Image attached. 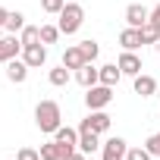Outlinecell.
Instances as JSON below:
<instances>
[{"instance_id":"7c38bea8","label":"cell","mask_w":160,"mask_h":160,"mask_svg":"<svg viewBox=\"0 0 160 160\" xmlns=\"http://www.w3.org/2000/svg\"><path fill=\"white\" fill-rule=\"evenodd\" d=\"M148 19H151V10H144L141 3H129V7H126V22H129L132 28H141Z\"/></svg>"},{"instance_id":"6da1fadb","label":"cell","mask_w":160,"mask_h":160,"mask_svg":"<svg viewBox=\"0 0 160 160\" xmlns=\"http://www.w3.org/2000/svg\"><path fill=\"white\" fill-rule=\"evenodd\" d=\"M35 126L47 135H53L60 126H63V113H60V104L57 101H41L35 107Z\"/></svg>"},{"instance_id":"3957f363","label":"cell","mask_w":160,"mask_h":160,"mask_svg":"<svg viewBox=\"0 0 160 160\" xmlns=\"http://www.w3.org/2000/svg\"><path fill=\"white\" fill-rule=\"evenodd\" d=\"M110 101H113V88L110 85H91V88H85V104H88V110H104V107H110Z\"/></svg>"},{"instance_id":"9a60e30c","label":"cell","mask_w":160,"mask_h":160,"mask_svg":"<svg viewBox=\"0 0 160 160\" xmlns=\"http://www.w3.org/2000/svg\"><path fill=\"white\" fill-rule=\"evenodd\" d=\"M132 88H135V94H141V98H151L154 91H157V82L151 75H144V72H138L135 78H132Z\"/></svg>"},{"instance_id":"8fae6325","label":"cell","mask_w":160,"mask_h":160,"mask_svg":"<svg viewBox=\"0 0 160 160\" xmlns=\"http://www.w3.org/2000/svg\"><path fill=\"white\" fill-rule=\"evenodd\" d=\"M28 69H32V66H28L25 60H10V63H7V78H10L13 85H22L25 78H28Z\"/></svg>"},{"instance_id":"1f68e13d","label":"cell","mask_w":160,"mask_h":160,"mask_svg":"<svg viewBox=\"0 0 160 160\" xmlns=\"http://www.w3.org/2000/svg\"><path fill=\"white\" fill-rule=\"evenodd\" d=\"M3 32H7V28H3V25H0V38H3Z\"/></svg>"},{"instance_id":"f1b7e54d","label":"cell","mask_w":160,"mask_h":160,"mask_svg":"<svg viewBox=\"0 0 160 160\" xmlns=\"http://www.w3.org/2000/svg\"><path fill=\"white\" fill-rule=\"evenodd\" d=\"M148 22H154V25H157V28H160V3H157V7H154V10H151V19H148Z\"/></svg>"},{"instance_id":"4316f807","label":"cell","mask_w":160,"mask_h":160,"mask_svg":"<svg viewBox=\"0 0 160 160\" xmlns=\"http://www.w3.org/2000/svg\"><path fill=\"white\" fill-rule=\"evenodd\" d=\"M144 148L151 151V157H160V132H154V135L144 141Z\"/></svg>"},{"instance_id":"8992f818","label":"cell","mask_w":160,"mask_h":160,"mask_svg":"<svg viewBox=\"0 0 160 160\" xmlns=\"http://www.w3.org/2000/svg\"><path fill=\"white\" fill-rule=\"evenodd\" d=\"M126 151H129V144H126L122 138H107V141L101 144L104 160H126Z\"/></svg>"},{"instance_id":"2e32d148","label":"cell","mask_w":160,"mask_h":160,"mask_svg":"<svg viewBox=\"0 0 160 160\" xmlns=\"http://www.w3.org/2000/svg\"><path fill=\"white\" fill-rule=\"evenodd\" d=\"M101 148V135L98 132H78V151L82 154H94Z\"/></svg>"},{"instance_id":"83f0119b","label":"cell","mask_w":160,"mask_h":160,"mask_svg":"<svg viewBox=\"0 0 160 160\" xmlns=\"http://www.w3.org/2000/svg\"><path fill=\"white\" fill-rule=\"evenodd\" d=\"M16 160H41V151H35V148H22V151L16 154Z\"/></svg>"},{"instance_id":"ba28073f","label":"cell","mask_w":160,"mask_h":160,"mask_svg":"<svg viewBox=\"0 0 160 160\" xmlns=\"http://www.w3.org/2000/svg\"><path fill=\"white\" fill-rule=\"evenodd\" d=\"M75 82L82 85V88H91V85H98V82H101V69H98L94 63H85L82 69H75Z\"/></svg>"},{"instance_id":"484cf974","label":"cell","mask_w":160,"mask_h":160,"mask_svg":"<svg viewBox=\"0 0 160 160\" xmlns=\"http://www.w3.org/2000/svg\"><path fill=\"white\" fill-rule=\"evenodd\" d=\"M126 160H151V151L148 148H129L126 151Z\"/></svg>"},{"instance_id":"cb8c5ba5","label":"cell","mask_w":160,"mask_h":160,"mask_svg":"<svg viewBox=\"0 0 160 160\" xmlns=\"http://www.w3.org/2000/svg\"><path fill=\"white\" fill-rule=\"evenodd\" d=\"M60 35H63L60 25H41V44H53Z\"/></svg>"},{"instance_id":"d4e9b609","label":"cell","mask_w":160,"mask_h":160,"mask_svg":"<svg viewBox=\"0 0 160 160\" xmlns=\"http://www.w3.org/2000/svg\"><path fill=\"white\" fill-rule=\"evenodd\" d=\"M63 7H66V0H41V10L50 13V16H60Z\"/></svg>"},{"instance_id":"7a4b0ae2","label":"cell","mask_w":160,"mask_h":160,"mask_svg":"<svg viewBox=\"0 0 160 160\" xmlns=\"http://www.w3.org/2000/svg\"><path fill=\"white\" fill-rule=\"evenodd\" d=\"M82 22H85V10H82V3H66L63 10H60V32L63 35H75L78 28H82Z\"/></svg>"},{"instance_id":"ffe728a7","label":"cell","mask_w":160,"mask_h":160,"mask_svg":"<svg viewBox=\"0 0 160 160\" xmlns=\"http://www.w3.org/2000/svg\"><path fill=\"white\" fill-rule=\"evenodd\" d=\"M19 41H22V47H28V44H41V28H38V25H25V28L19 32Z\"/></svg>"},{"instance_id":"4dcf8cb0","label":"cell","mask_w":160,"mask_h":160,"mask_svg":"<svg viewBox=\"0 0 160 160\" xmlns=\"http://www.w3.org/2000/svg\"><path fill=\"white\" fill-rule=\"evenodd\" d=\"M7 16H10V10H3V7H0V25H7Z\"/></svg>"},{"instance_id":"ac0fdd59","label":"cell","mask_w":160,"mask_h":160,"mask_svg":"<svg viewBox=\"0 0 160 160\" xmlns=\"http://www.w3.org/2000/svg\"><path fill=\"white\" fill-rule=\"evenodd\" d=\"M66 157V148L60 144V141H47V144H41V160H63Z\"/></svg>"},{"instance_id":"603a6c76","label":"cell","mask_w":160,"mask_h":160,"mask_svg":"<svg viewBox=\"0 0 160 160\" xmlns=\"http://www.w3.org/2000/svg\"><path fill=\"white\" fill-rule=\"evenodd\" d=\"M78 47H82V53H85V60H88V63H94V60H98V53H101L98 41H91V38H88V41H82Z\"/></svg>"},{"instance_id":"5bb4252c","label":"cell","mask_w":160,"mask_h":160,"mask_svg":"<svg viewBox=\"0 0 160 160\" xmlns=\"http://www.w3.org/2000/svg\"><path fill=\"white\" fill-rule=\"evenodd\" d=\"M85 63H88V60H85V53H82L78 44H75V47H66V53H63V66H66V69L75 72V69H82Z\"/></svg>"},{"instance_id":"30bf717a","label":"cell","mask_w":160,"mask_h":160,"mask_svg":"<svg viewBox=\"0 0 160 160\" xmlns=\"http://www.w3.org/2000/svg\"><path fill=\"white\" fill-rule=\"evenodd\" d=\"M53 141H60V144L66 148V154H69V151L78 148V129H72V126H60V129L53 132Z\"/></svg>"},{"instance_id":"e0dca14e","label":"cell","mask_w":160,"mask_h":160,"mask_svg":"<svg viewBox=\"0 0 160 160\" xmlns=\"http://www.w3.org/2000/svg\"><path fill=\"white\" fill-rule=\"evenodd\" d=\"M119 78H122V69L116 66V63H107V66H101V85H116L119 82Z\"/></svg>"},{"instance_id":"5b68a950","label":"cell","mask_w":160,"mask_h":160,"mask_svg":"<svg viewBox=\"0 0 160 160\" xmlns=\"http://www.w3.org/2000/svg\"><path fill=\"white\" fill-rule=\"evenodd\" d=\"M19 53H22V41L16 35H3V38H0V63H10Z\"/></svg>"},{"instance_id":"d6986e66","label":"cell","mask_w":160,"mask_h":160,"mask_svg":"<svg viewBox=\"0 0 160 160\" xmlns=\"http://www.w3.org/2000/svg\"><path fill=\"white\" fill-rule=\"evenodd\" d=\"M69 72H72V69H66V66L60 63L57 69H50L47 78H50V85H53V88H63V85H69Z\"/></svg>"},{"instance_id":"44dd1931","label":"cell","mask_w":160,"mask_h":160,"mask_svg":"<svg viewBox=\"0 0 160 160\" xmlns=\"http://www.w3.org/2000/svg\"><path fill=\"white\" fill-rule=\"evenodd\" d=\"M3 28H7V35H16V32H22V28H25V16H22L19 10H16V13H10Z\"/></svg>"},{"instance_id":"4fadbf2b","label":"cell","mask_w":160,"mask_h":160,"mask_svg":"<svg viewBox=\"0 0 160 160\" xmlns=\"http://www.w3.org/2000/svg\"><path fill=\"white\" fill-rule=\"evenodd\" d=\"M119 47H122V50H138V47H144V44H141V32L132 28V25L122 28V32H119Z\"/></svg>"},{"instance_id":"52a82bcc","label":"cell","mask_w":160,"mask_h":160,"mask_svg":"<svg viewBox=\"0 0 160 160\" xmlns=\"http://www.w3.org/2000/svg\"><path fill=\"white\" fill-rule=\"evenodd\" d=\"M116 66L122 69V75H132V78L141 72V60H138V53H135V50H122V53H119V60H116Z\"/></svg>"},{"instance_id":"7402d4cb","label":"cell","mask_w":160,"mask_h":160,"mask_svg":"<svg viewBox=\"0 0 160 160\" xmlns=\"http://www.w3.org/2000/svg\"><path fill=\"white\" fill-rule=\"evenodd\" d=\"M138 32H141V44H157V41H160V28H157L154 22H144Z\"/></svg>"},{"instance_id":"f546056e","label":"cell","mask_w":160,"mask_h":160,"mask_svg":"<svg viewBox=\"0 0 160 160\" xmlns=\"http://www.w3.org/2000/svg\"><path fill=\"white\" fill-rule=\"evenodd\" d=\"M63 160H85V154H82V151H78V148H75V151H69V154H66Z\"/></svg>"},{"instance_id":"277c9868","label":"cell","mask_w":160,"mask_h":160,"mask_svg":"<svg viewBox=\"0 0 160 160\" xmlns=\"http://www.w3.org/2000/svg\"><path fill=\"white\" fill-rule=\"evenodd\" d=\"M110 126H113V119L104 110H91L88 119L78 122V132H98V135H104V132H110Z\"/></svg>"},{"instance_id":"9c48e42d","label":"cell","mask_w":160,"mask_h":160,"mask_svg":"<svg viewBox=\"0 0 160 160\" xmlns=\"http://www.w3.org/2000/svg\"><path fill=\"white\" fill-rule=\"evenodd\" d=\"M22 60H25L32 69L44 66V63H47V50H44V44H28V47H22Z\"/></svg>"}]
</instances>
